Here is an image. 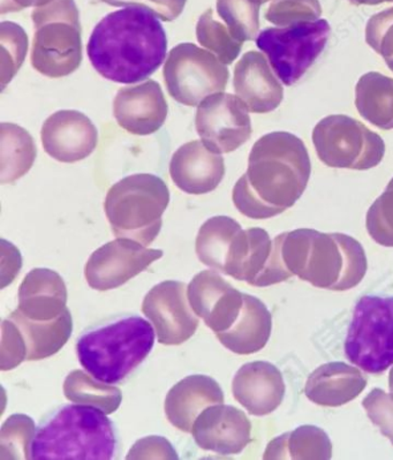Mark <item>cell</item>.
<instances>
[{
    "label": "cell",
    "instance_id": "6da1fadb",
    "mask_svg": "<svg viewBox=\"0 0 393 460\" xmlns=\"http://www.w3.org/2000/svg\"><path fill=\"white\" fill-rule=\"evenodd\" d=\"M168 39L152 12L127 7L97 23L87 54L99 75L117 84L147 80L164 63Z\"/></svg>",
    "mask_w": 393,
    "mask_h": 460
},
{
    "label": "cell",
    "instance_id": "7a4b0ae2",
    "mask_svg": "<svg viewBox=\"0 0 393 460\" xmlns=\"http://www.w3.org/2000/svg\"><path fill=\"white\" fill-rule=\"evenodd\" d=\"M284 266L313 287L351 290L367 272V258L356 240L343 234L301 230L277 237Z\"/></svg>",
    "mask_w": 393,
    "mask_h": 460
},
{
    "label": "cell",
    "instance_id": "3957f363",
    "mask_svg": "<svg viewBox=\"0 0 393 460\" xmlns=\"http://www.w3.org/2000/svg\"><path fill=\"white\" fill-rule=\"evenodd\" d=\"M105 414L88 405H63L52 411L32 438L31 459H112L116 431Z\"/></svg>",
    "mask_w": 393,
    "mask_h": 460
},
{
    "label": "cell",
    "instance_id": "277c9868",
    "mask_svg": "<svg viewBox=\"0 0 393 460\" xmlns=\"http://www.w3.org/2000/svg\"><path fill=\"white\" fill-rule=\"evenodd\" d=\"M155 332L137 315L115 317L86 330L76 341L81 366L108 385L124 381L152 352Z\"/></svg>",
    "mask_w": 393,
    "mask_h": 460
},
{
    "label": "cell",
    "instance_id": "5b68a950",
    "mask_svg": "<svg viewBox=\"0 0 393 460\" xmlns=\"http://www.w3.org/2000/svg\"><path fill=\"white\" fill-rule=\"evenodd\" d=\"M170 190L153 174H133L113 185L104 202L105 215L117 238L148 247L160 234Z\"/></svg>",
    "mask_w": 393,
    "mask_h": 460
},
{
    "label": "cell",
    "instance_id": "8992f818",
    "mask_svg": "<svg viewBox=\"0 0 393 460\" xmlns=\"http://www.w3.org/2000/svg\"><path fill=\"white\" fill-rule=\"evenodd\" d=\"M35 34L31 65L40 75L58 79L72 75L83 62L79 11L73 0H54L31 14Z\"/></svg>",
    "mask_w": 393,
    "mask_h": 460
},
{
    "label": "cell",
    "instance_id": "52a82bcc",
    "mask_svg": "<svg viewBox=\"0 0 393 460\" xmlns=\"http://www.w3.org/2000/svg\"><path fill=\"white\" fill-rule=\"evenodd\" d=\"M332 35L326 19L298 20L287 26L258 32L257 47L282 84L292 87L306 76L329 46Z\"/></svg>",
    "mask_w": 393,
    "mask_h": 460
},
{
    "label": "cell",
    "instance_id": "ba28073f",
    "mask_svg": "<svg viewBox=\"0 0 393 460\" xmlns=\"http://www.w3.org/2000/svg\"><path fill=\"white\" fill-rule=\"evenodd\" d=\"M345 354L352 364L371 374L393 365V296H364L358 301Z\"/></svg>",
    "mask_w": 393,
    "mask_h": 460
},
{
    "label": "cell",
    "instance_id": "9c48e42d",
    "mask_svg": "<svg viewBox=\"0 0 393 460\" xmlns=\"http://www.w3.org/2000/svg\"><path fill=\"white\" fill-rule=\"evenodd\" d=\"M163 75L170 96L188 107L224 92L229 80L224 64L193 43L179 44L170 51Z\"/></svg>",
    "mask_w": 393,
    "mask_h": 460
},
{
    "label": "cell",
    "instance_id": "30bf717a",
    "mask_svg": "<svg viewBox=\"0 0 393 460\" xmlns=\"http://www.w3.org/2000/svg\"><path fill=\"white\" fill-rule=\"evenodd\" d=\"M163 254V251L150 250L135 240L118 238L105 243L91 255L84 276L89 287L94 290H113L147 270L150 264Z\"/></svg>",
    "mask_w": 393,
    "mask_h": 460
},
{
    "label": "cell",
    "instance_id": "8fae6325",
    "mask_svg": "<svg viewBox=\"0 0 393 460\" xmlns=\"http://www.w3.org/2000/svg\"><path fill=\"white\" fill-rule=\"evenodd\" d=\"M186 287L178 280H165L144 296L142 312L155 327L161 344L180 345L196 332L200 321L190 307Z\"/></svg>",
    "mask_w": 393,
    "mask_h": 460
},
{
    "label": "cell",
    "instance_id": "7c38bea8",
    "mask_svg": "<svg viewBox=\"0 0 393 460\" xmlns=\"http://www.w3.org/2000/svg\"><path fill=\"white\" fill-rule=\"evenodd\" d=\"M196 126L202 142L217 154L233 152L250 134V121L240 101L217 93L198 105Z\"/></svg>",
    "mask_w": 393,
    "mask_h": 460
},
{
    "label": "cell",
    "instance_id": "4fadbf2b",
    "mask_svg": "<svg viewBox=\"0 0 393 460\" xmlns=\"http://www.w3.org/2000/svg\"><path fill=\"white\" fill-rule=\"evenodd\" d=\"M188 288L190 307L213 332H226L240 315L244 293L239 292L217 272H198Z\"/></svg>",
    "mask_w": 393,
    "mask_h": 460
},
{
    "label": "cell",
    "instance_id": "5bb4252c",
    "mask_svg": "<svg viewBox=\"0 0 393 460\" xmlns=\"http://www.w3.org/2000/svg\"><path fill=\"white\" fill-rule=\"evenodd\" d=\"M40 137L48 156L62 163H75L94 152L99 132L83 113L63 110L48 118Z\"/></svg>",
    "mask_w": 393,
    "mask_h": 460
},
{
    "label": "cell",
    "instance_id": "9a60e30c",
    "mask_svg": "<svg viewBox=\"0 0 393 460\" xmlns=\"http://www.w3.org/2000/svg\"><path fill=\"white\" fill-rule=\"evenodd\" d=\"M192 434L201 449L220 455L240 454L252 441V423L237 407L209 406L196 418Z\"/></svg>",
    "mask_w": 393,
    "mask_h": 460
},
{
    "label": "cell",
    "instance_id": "2e32d148",
    "mask_svg": "<svg viewBox=\"0 0 393 460\" xmlns=\"http://www.w3.org/2000/svg\"><path fill=\"white\" fill-rule=\"evenodd\" d=\"M113 115L125 131L134 136H150L164 125L168 102L160 84L148 80L121 88L113 102Z\"/></svg>",
    "mask_w": 393,
    "mask_h": 460
},
{
    "label": "cell",
    "instance_id": "e0dca14e",
    "mask_svg": "<svg viewBox=\"0 0 393 460\" xmlns=\"http://www.w3.org/2000/svg\"><path fill=\"white\" fill-rule=\"evenodd\" d=\"M224 174V158L198 140L181 146L170 163V176L174 184L188 194L213 192Z\"/></svg>",
    "mask_w": 393,
    "mask_h": 460
},
{
    "label": "cell",
    "instance_id": "ac0fdd59",
    "mask_svg": "<svg viewBox=\"0 0 393 460\" xmlns=\"http://www.w3.org/2000/svg\"><path fill=\"white\" fill-rule=\"evenodd\" d=\"M232 393L238 402L257 417L273 413L285 396L281 370L266 361L242 366L233 378Z\"/></svg>",
    "mask_w": 393,
    "mask_h": 460
},
{
    "label": "cell",
    "instance_id": "d6986e66",
    "mask_svg": "<svg viewBox=\"0 0 393 460\" xmlns=\"http://www.w3.org/2000/svg\"><path fill=\"white\" fill-rule=\"evenodd\" d=\"M224 393L216 380L190 376L178 382L165 398L166 418L176 429L190 433L196 418L209 406L223 404Z\"/></svg>",
    "mask_w": 393,
    "mask_h": 460
},
{
    "label": "cell",
    "instance_id": "ffe728a7",
    "mask_svg": "<svg viewBox=\"0 0 393 460\" xmlns=\"http://www.w3.org/2000/svg\"><path fill=\"white\" fill-rule=\"evenodd\" d=\"M66 284L58 272L50 269H34L20 285L18 309L28 319L55 320L66 311Z\"/></svg>",
    "mask_w": 393,
    "mask_h": 460
},
{
    "label": "cell",
    "instance_id": "44dd1931",
    "mask_svg": "<svg viewBox=\"0 0 393 460\" xmlns=\"http://www.w3.org/2000/svg\"><path fill=\"white\" fill-rule=\"evenodd\" d=\"M366 385L367 378L359 369L344 362H330L310 374L305 394L315 404L337 407L354 401Z\"/></svg>",
    "mask_w": 393,
    "mask_h": 460
},
{
    "label": "cell",
    "instance_id": "7402d4cb",
    "mask_svg": "<svg viewBox=\"0 0 393 460\" xmlns=\"http://www.w3.org/2000/svg\"><path fill=\"white\" fill-rule=\"evenodd\" d=\"M273 316L260 299L244 293V306L232 327L216 336L231 352L253 354L261 351L269 341Z\"/></svg>",
    "mask_w": 393,
    "mask_h": 460
},
{
    "label": "cell",
    "instance_id": "603a6c76",
    "mask_svg": "<svg viewBox=\"0 0 393 460\" xmlns=\"http://www.w3.org/2000/svg\"><path fill=\"white\" fill-rule=\"evenodd\" d=\"M271 254L273 243L265 230H241L231 247L224 274L258 287L269 266Z\"/></svg>",
    "mask_w": 393,
    "mask_h": 460
},
{
    "label": "cell",
    "instance_id": "cb8c5ba5",
    "mask_svg": "<svg viewBox=\"0 0 393 460\" xmlns=\"http://www.w3.org/2000/svg\"><path fill=\"white\" fill-rule=\"evenodd\" d=\"M10 320L18 327L26 344L27 361L55 356L70 340L73 332V319L68 309L51 321L31 320L16 309Z\"/></svg>",
    "mask_w": 393,
    "mask_h": 460
},
{
    "label": "cell",
    "instance_id": "d4e9b609",
    "mask_svg": "<svg viewBox=\"0 0 393 460\" xmlns=\"http://www.w3.org/2000/svg\"><path fill=\"white\" fill-rule=\"evenodd\" d=\"M36 146L34 138L22 126L10 123L0 125V182L13 184L34 165Z\"/></svg>",
    "mask_w": 393,
    "mask_h": 460
},
{
    "label": "cell",
    "instance_id": "484cf974",
    "mask_svg": "<svg viewBox=\"0 0 393 460\" xmlns=\"http://www.w3.org/2000/svg\"><path fill=\"white\" fill-rule=\"evenodd\" d=\"M332 445L326 431L315 426L299 429L273 439L266 447L265 459H330Z\"/></svg>",
    "mask_w": 393,
    "mask_h": 460
},
{
    "label": "cell",
    "instance_id": "4316f807",
    "mask_svg": "<svg viewBox=\"0 0 393 460\" xmlns=\"http://www.w3.org/2000/svg\"><path fill=\"white\" fill-rule=\"evenodd\" d=\"M241 226L226 216L209 218L198 231L196 251L198 260L224 274L231 247Z\"/></svg>",
    "mask_w": 393,
    "mask_h": 460
},
{
    "label": "cell",
    "instance_id": "83f0119b",
    "mask_svg": "<svg viewBox=\"0 0 393 460\" xmlns=\"http://www.w3.org/2000/svg\"><path fill=\"white\" fill-rule=\"evenodd\" d=\"M64 394L68 401L97 407L107 414L116 412L123 402V393L119 388L92 378L83 370L68 374L64 382Z\"/></svg>",
    "mask_w": 393,
    "mask_h": 460
},
{
    "label": "cell",
    "instance_id": "f1b7e54d",
    "mask_svg": "<svg viewBox=\"0 0 393 460\" xmlns=\"http://www.w3.org/2000/svg\"><path fill=\"white\" fill-rule=\"evenodd\" d=\"M196 38L198 43L214 52L223 64L232 63L241 49V43L231 34L228 28L214 18L212 8L198 20Z\"/></svg>",
    "mask_w": 393,
    "mask_h": 460
},
{
    "label": "cell",
    "instance_id": "f546056e",
    "mask_svg": "<svg viewBox=\"0 0 393 460\" xmlns=\"http://www.w3.org/2000/svg\"><path fill=\"white\" fill-rule=\"evenodd\" d=\"M35 433V422L28 415H11L0 431V459H31Z\"/></svg>",
    "mask_w": 393,
    "mask_h": 460
},
{
    "label": "cell",
    "instance_id": "4dcf8cb0",
    "mask_svg": "<svg viewBox=\"0 0 393 460\" xmlns=\"http://www.w3.org/2000/svg\"><path fill=\"white\" fill-rule=\"evenodd\" d=\"M28 36L22 27L14 22L0 24V69H2V88L11 83L20 67L22 66L28 51Z\"/></svg>",
    "mask_w": 393,
    "mask_h": 460
},
{
    "label": "cell",
    "instance_id": "1f68e13d",
    "mask_svg": "<svg viewBox=\"0 0 393 460\" xmlns=\"http://www.w3.org/2000/svg\"><path fill=\"white\" fill-rule=\"evenodd\" d=\"M217 11L237 40L257 35L258 6L255 0H217Z\"/></svg>",
    "mask_w": 393,
    "mask_h": 460
},
{
    "label": "cell",
    "instance_id": "d6a6232c",
    "mask_svg": "<svg viewBox=\"0 0 393 460\" xmlns=\"http://www.w3.org/2000/svg\"><path fill=\"white\" fill-rule=\"evenodd\" d=\"M362 405L380 433L393 445V398L382 389H374L363 399Z\"/></svg>",
    "mask_w": 393,
    "mask_h": 460
},
{
    "label": "cell",
    "instance_id": "836d02e7",
    "mask_svg": "<svg viewBox=\"0 0 393 460\" xmlns=\"http://www.w3.org/2000/svg\"><path fill=\"white\" fill-rule=\"evenodd\" d=\"M2 370L14 369L26 360L27 349L22 333L10 319L2 324Z\"/></svg>",
    "mask_w": 393,
    "mask_h": 460
},
{
    "label": "cell",
    "instance_id": "e575fe53",
    "mask_svg": "<svg viewBox=\"0 0 393 460\" xmlns=\"http://www.w3.org/2000/svg\"><path fill=\"white\" fill-rule=\"evenodd\" d=\"M116 7H142L155 14L162 22H173L181 14L186 0H103Z\"/></svg>",
    "mask_w": 393,
    "mask_h": 460
},
{
    "label": "cell",
    "instance_id": "d590c367",
    "mask_svg": "<svg viewBox=\"0 0 393 460\" xmlns=\"http://www.w3.org/2000/svg\"><path fill=\"white\" fill-rule=\"evenodd\" d=\"M127 459H178L176 450L168 439L149 437L140 439L133 446Z\"/></svg>",
    "mask_w": 393,
    "mask_h": 460
},
{
    "label": "cell",
    "instance_id": "8d00e7d4",
    "mask_svg": "<svg viewBox=\"0 0 393 460\" xmlns=\"http://www.w3.org/2000/svg\"><path fill=\"white\" fill-rule=\"evenodd\" d=\"M54 0H2V13L22 11L30 6L40 7L48 5Z\"/></svg>",
    "mask_w": 393,
    "mask_h": 460
},
{
    "label": "cell",
    "instance_id": "74e56055",
    "mask_svg": "<svg viewBox=\"0 0 393 460\" xmlns=\"http://www.w3.org/2000/svg\"><path fill=\"white\" fill-rule=\"evenodd\" d=\"M389 386H390V394L393 398V368L391 369L390 376H389Z\"/></svg>",
    "mask_w": 393,
    "mask_h": 460
}]
</instances>
